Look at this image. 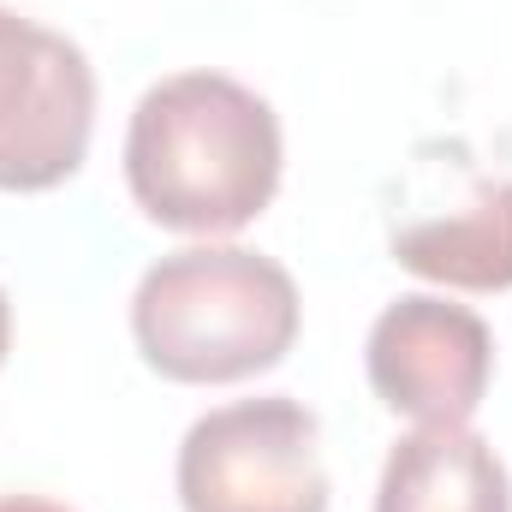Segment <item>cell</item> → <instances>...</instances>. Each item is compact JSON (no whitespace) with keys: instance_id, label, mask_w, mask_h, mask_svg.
<instances>
[{"instance_id":"277c9868","label":"cell","mask_w":512,"mask_h":512,"mask_svg":"<svg viewBox=\"0 0 512 512\" xmlns=\"http://www.w3.org/2000/svg\"><path fill=\"white\" fill-rule=\"evenodd\" d=\"M96 131V72L90 54L0 6V191H54L66 185Z\"/></svg>"},{"instance_id":"3957f363","label":"cell","mask_w":512,"mask_h":512,"mask_svg":"<svg viewBox=\"0 0 512 512\" xmlns=\"http://www.w3.org/2000/svg\"><path fill=\"white\" fill-rule=\"evenodd\" d=\"M185 512H328L316 411L286 393L197 417L179 441Z\"/></svg>"},{"instance_id":"6da1fadb","label":"cell","mask_w":512,"mask_h":512,"mask_svg":"<svg viewBox=\"0 0 512 512\" xmlns=\"http://www.w3.org/2000/svg\"><path fill=\"white\" fill-rule=\"evenodd\" d=\"M286 143L274 108L227 72H173L143 90L126 131V185L167 233H239L274 203Z\"/></svg>"},{"instance_id":"5b68a950","label":"cell","mask_w":512,"mask_h":512,"mask_svg":"<svg viewBox=\"0 0 512 512\" xmlns=\"http://www.w3.org/2000/svg\"><path fill=\"white\" fill-rule=\"evenodd\" d=\"M364 370L393 417L471 423L495 376V334L471 304L405 292L376 316L364 340Z\"/></svg>"},{"instance_id":"8992f818","label":"cell","mask_w":512,"mask_h":512,"mask_svg":"<svg viewBox=\"0 0 512 512\" xmlns=\"http://www.w3.org/2000/svg\"><path fill=\"white\" fill-rule=\"evenodd\" d=\"M376 512H512V477L477 429L417 423L387 453Z\"/></svg>"},{"instance_id":"7a4b0ae2","label":"cell","mask_w":512,"mask_h":512,"mask_svg":"<svg viewBox=\"0 0 512 512\" xmlns=\"http://www.w3.org/2000/svg\"><path fill=\"white\" fill-rule=\"evenodd\" d=\"M304 304L292 274L245 245H191L143 268L131 340L167 382L221 387L274 370L298 340Z\"/></svg>"},{"instance_id":"52a82bcc","label":"cell","mask_w":512,"mask_h":512,"mask_svg":"<svg viewBox=\"0 0 512 512\" xmlns=\"http://www.w3.org/2000/svg\"><path fill=\"white\" fill-rule=\"evenodd\" d=\"M393 262L459 286V292H507L512 286V179H477L465 203L447 215H423L393 227Z\"/></svg>"},{"instance_id":"9c48e42d","label":"cell","mask_w":512,"mask_h":512,"mask_svg":"<svg viewBox=\"0 0 512 512\" xmlns=\"http://www.w3.org/2000/svg\"><path fill=\"white\" fill-rule=\"evenodd\" d=\"M6 346H12V304H6V292H0V364H6Z\"/></svg>"},{"instance_id":"ba28073f","label":"cell","mask_w":512,"mask_h":512,"mask_svg":"<svg viewBox=\"0 0 512 512\" xmlns=\"http://www.w3.org/2000/svg\"><path fill=\"white\" fill-rule=\"evenodd\" d=\"M0 512H72V507L42 501V495H0Z\"/></svg>"}]
</instances>
